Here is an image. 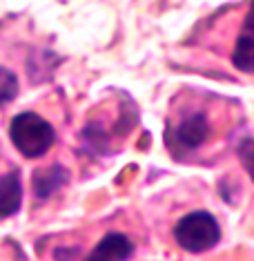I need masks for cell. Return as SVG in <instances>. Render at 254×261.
Instances as JSON below:
<instances>
[{
    "label": "cell",
    "instance_id": "cell-1",
    "mask_svg": "<svg viewBox=\"0 0 254 261\" xmlns=\"http://www.w3.org/2000/svg\"><path fill=\"white\" fill-rule=\"evenodd\" d=\"M9 136L14 147L27 159L45 156L56 141L54 127L36 112H22V114L14 116L9 125Z\"/></svg>",
    "mask_w": 254,
    "mask_h": 261
},
{
    "label": "cell",
    "instance_id": "cell-9",
    "mask_svg": "<svg viewBox=\"0 0 254 261\" xmlns=\"http://www.w3.org/2000/svg\"><path fill=\"white\" fill-rule=\"evenodd\" d=\"M236 156L241 159V163H243L245 172L250 174V179L254 181V139H243L236 147Z\"/></svg>",
    "mask_w": 254,
    "mask_h": 261
},
{
    "label": "cell",
    "instance_id": "cell-2",
    "mask_svg": "<svg viewBox=\"0 0 254 261\" xmlns=\"http://www.w3.org/2000/svg\"><path fill=\"white\" fill-rule=\"evenodd\" d=\"M174 239L187 252H208L221 241V228L210 212L196 210L185 215L174 225Z\"/></svg>",
    "mask_w": 254,
    "mask_h": 261
},
{
    "label": "cell",
    "instance_id": "cell-6",
    "mask_svg": "<svg viewBox=\"0 0 254 261\" xmlns=\"http://www.w3.org/2000/svg\"><path fill=\"white\" fill-rule=\"evenodd\" d=\"M22 205V183L18 172L0 176V219L14 217Z\"/></svg>",
    "mask_w": 254,
    "mask_h": 261
},
{
    "label": "cell",
    "instance_id": "cell-3",
    "mask_svg": "<svg viewBox=\"0 0 254 261\" xmlns=\"http://www.w3.org/2000/svg\"><path fill=\"white\" fill-rule=\"evenodd\" d=\"M208 136H210V121L205 118V114L196 112V114L183 118L179 125L167 127L165 141H167V147L172 152H176V150L192 152V150H196Z\"/></svg>",
    "mask_w": 254,
    "mask_h": 261
},
{
    "label": "cell",
    "instance_id": "cell-5",
    "mask_svg": "<svg viewBox=\"0 0 254 261\" xmlns=\"http://www.w3.org/2000/svg\"><path fill=\"white\" fill-rule=\"evenodd\" d=\"M134 254V243L123 232H107L94 246L90 261H125Z\"/></svg>",
    "mask_w": 254,
    "mask_h": 261
},
{
    "label": "cell",
    "instance_id": "cell-4",
    "mask_svg": "<svg viewBox=\"0 0 254 261\" xmlns=\"http://www.w3.org/2000/svg\"><path fill=\"white\" fill-rule=\"evenodd\" d=\"M232 65L243 74H254V0H250V9H247L241 32L236 36Z\"/></svg>",
    "mask_w": 254,
    "mask_h": 261
},
{
    "label": "cell",
    "instance_id": "cell-7",
    "mask_svg": "<svg viewBox=\"0 0 254 261\" xmlns=\"http://www.w3.org/2000/svg\"><path fill=\"white\" fill-rule=\"evenodd\" d=\"M67 170L61 165H51V168H43L34 174V192L38 199H47L51 192H56L58 188L67 181Z\"/></svg>",
    "mask_w": 254,
    "mask_h": 261
},
{
    "label": "cell",
    "instance_id": "cell-8",
    "mask_svg": "<svg viewBox=\"0 0 254 261\" xmlns=\"http://www.w3.org/2000/svg\"><path fill=\"white\" fill-rule=\"evenodd\" d=\"M18 96V79L14 72L0 67V108Z\"/></svg>",
    "mask_w": 254,
    "mask_h": 261
}]
</instances>
